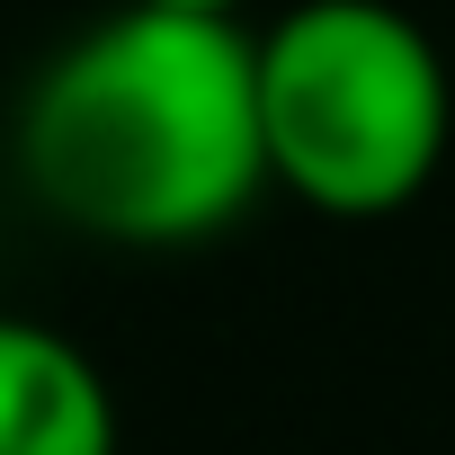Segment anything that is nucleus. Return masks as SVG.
Listing matches in <instances>:
<instances>
[{"label":"nucleus","instance_id":"obj_4","mask_svg":"<svg viewBox=\"0 0 455 455\" xmlns=\"http://www.w3.org/2000/svg\"><path fill=\"white\" fill-rule=\"evenodd\" d=\"M152 10H205V19H242L251 0H152Z\"/></svg>","mask_w":455,"mask_h":455},{"label":"nucleus","instance_id":"obj_1","mask_svg":"<svg viewBox=\"0 0 455 455\" xmlns=\"http://www.w3.org/2000/svg\"><path fill=\"white\" fill-rule=\"evenodd\" d=\"M28 196L116 251H196L259 205V28L125 0L28 81L10 125Z\"/></svg>","mask_w":455,"mask_h":455},{"label":"nucleus","instance_id":"obj_2","mask_svg":"<svg viewBox=\"0 0 455 455\" xmlns=\"http://www.w3.org/2000/svg\"><path fill=\"white\" fill-rule=\"evenodd\" d=\"M259 125L277 188L313 214H402L455 134L446 54L393 0H295L259 28Z\"/></svg>","mask_w":455,"mask_h":455},{"label":"nucleus","instance_id":"obj_3","mask_svg":"<svg viewBox=\"0 0 455 455\" xmlns=\"http://www.w3.org/2000/svg\"><path fill=\"white\" fill-rule=\"evenodd\" d=\"M0 455H116L99 357L28 313H0Z\"/></svg>","mask_w":455,"mask_h":455}]
</instances>
